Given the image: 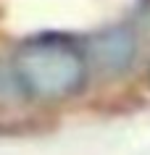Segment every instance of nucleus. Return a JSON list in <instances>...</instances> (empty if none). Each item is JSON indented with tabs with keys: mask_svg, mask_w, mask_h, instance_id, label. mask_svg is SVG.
Wrapping results in <instances>:
<instances>
[{
	"mask_svg": "<svg viewBox=\"0 0 150 155\" xmlns=\"http://www.w3.org/2000/svg\"><path fill=\"white\" fill-rule=\"evenodd\" d=\"M13 76L18 87L42 100L66 97L84 84L87 63L79 50L66 42H29L13 55Z\"/></svg>",
	"mask_w": 150,
	"mask_h": 155,
	"instance_id": "f257e3e1",
	"label": "nucleus"
},
{
	"mask_svg": "<svg viewBox=\"0 0 150 155\" xmlns=\"http://www.w3.org/2000/svg\"><path fill=\"white\" fill-rule=\"evenodd\" d=\"M137 55V37L126 26H111L92 37L90 58L103 74H124Z\"/></svg>",
	"mask_w": 150,
	"mask_h": 155,
	"instance_id": "f03ea898",
	"label": "nucleus"
}]
</instances>
